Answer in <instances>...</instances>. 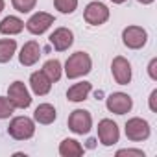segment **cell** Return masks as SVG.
I'll return each mask as SVG.
<instances>
[{
    "instance_id": "cell-1",
    "label": "cell",
    "mask_w": 157,
    "mask_h": 157,
    "mask_svg": "<svg viewBox=\"0 0 157 157\" xmlns=\"http://www.w3.org/2000/svg\"><path fill=\"white\" fill-rule=\"evenodd\" d=\"M91 68H93V61H91L89 54H85V52L72 54L65 63V74H67L68 80H76V78H82V76L89 74Z\"/></svg>"
},
{
    "instance_id": "cell-2",
    "label": "cell",
    "mask_w": 157,
    "mask_h": 157,
    "mask_svg": "<svg viewBox=\"0 0 157 157\" xmlns=\"http://www.w3.org/2000/svg\"><path fill=\"white\" fill-rule=\"evenodd\" d=\"M8 133L15 140H28L35 133V124L28 117H15L8 126Z\"/></svg>"
},
{
    "instance_id": "cell-3",
    "label": "cell",
    "mask_w": 157,
    "mask_h": 157,
    "mask_svg": "<svg viewBox=\"0 0 157 157\" xmlns=\"http://www.w3.org/2000/svg\"><path fill=\"white\" fill-rule=\"evenodd\" d=\"M93 128V117L85 109H76L68 117V129L74 131L76 135H85Z\"/></svg>"
},
{
    "instance_id": "cell-4",
    "label": "cell",
    "mask_w": 157,
    "mask_h": 157,
    "mask_svg": "<svg viewBox=\"0 0 157 157\" xmlns=\"http://www.w3.org/2000/svg\"><path fill=\"white\" fill-rule=\"evenodd\" d=\"M146 41H148V33H146V30L140 28V26H128V28H124V32H122V43H124L128 48H131V50L142 48V46L146 44Z\"/></svg>"
},
{
    "instance_id": "cell-5",
    "label": "cell",
    "mask_w": 157,
    "mask_h": 157,
    "mask_svg": "<svg viewBox=\"0 0 157 157\" xmlns=\"http://www.w3.org/2000/svg\"><path fill=\"white\" fill-rule=\"evenodd\" d=\"M126 137L133 142H139V140H146L150 137V124L144 120V118H129L126 122Z\"/></svg>"
},
{
    "instance_id": "cell-6",
    "label": "cell",
    "mask_w": 157,
    "mask_h": 157,
    "mask_svg": "<svg viewBox=\"0 0 157 157\" xmlns=\"http://www.w3.org/2000/svg\"><path fill=\"white\" fill-rule=\"evenodd\" d=\"M83 19L91 24V26H100L104 22H107L109 19V8L102 2H91L87 4L85 11H83Z\"/></svg>"
},
{
    "instance_id": "cell-7",
    "label": "cell",
    "mask_w": 157,
    "mask_h": 157,
    "mask_svg": "<svg viewBox=\"0 0 157 157\" xmlns=\"http://www.w3.org/2000/svg\"><path fill=\"white\" fill-rule=\"evenodd\" d=\"M8 98H10V102H11L15 107H19V109H26V107H30V104H32V96H30V93H28V89H26V85H24L22 82H13V83L10 85V89H8Z\"/></svg>"
},
{
    "instance_id": "cell-8",
    "label": "cell",
    "mask_w": 157,
    "mask_h": 157,
    "mask_svg": "<svg viewBox=\"0 0 157 157\" xmlns=\"http://www.w3.org/2000/svg\"><path fill=\"white\" fill-rule=\"evenodd\" d=\"M105 105H107V109H109L111 113H115V115H126V113L131 111L133 100H131V96L126 94V93H113V94L107 96Z\"/></svg>"
},
{
    "instance_id": "cell-9",
    "label": "cell",
    "mask_w": 157,
    "mask_h": 157,
    "mask_svg": "<svg viewBox=\"0 0 157 157\" xmlns=\"http://www.w3.org/2000/svg\"><path fill=\"white\" fill-rule=\"evenodd\" d=\"M98 139L104 146H113L118 142L120 139V131H118V126L109 120V118H104L98 122Z\"/></svg>"
},
{
    "instance_id": "cell-10",
    "label": "cell",
    "mask_w": 157,
    "mask_h": 157,
    "mask_svg": "<svg viewBox=\"0 0 157 157\" xmlns=\"http://www.w3.org/2000/svg\"><path fill=\"white\" fill-rule=\"evenodd\" d=\"M111 72H113V78L118 85H128L131 82V65L126 57L122 56H117L111 63Z\"/></svg>"
},
{
    "instance_id": "cell-11",
    "label": "cell",
    "mask_w": 157,
    "mask_h": 157,
    "mask_svg": "<svg viewBox=\"0 0 157 157\" xmlns=\"http://www.w3.org/2000/svg\"><path fill=\"white\" fill-rule=\"evenodd\" d=\"M52 24H54V15L44 13V11H39V13H35V15L30 17V21L26 22V30H28L30 33H33V35H41V33H44Z\"/></svg>"
},
{
    "instance_id": "cell-12",
    "label": "cell",
    "mask_w": 157,
    "mask_h": 157,
    "mask_svg": "<svg viewBox=\"0 0 157 157\" xmlns=\"http://www.w3.org/2000/svg\"><path fill=\"white\" fill-rule=\"evenodd\" d=\"M74 43V35L68 28H57L54 30V33L50 35V44L57 50V52H65L72 46Z\"/></svg>"
},
{
    "instance_id": "cell-13",
    "label": "cell",
    "mask_w": 157,
    "mask_h": 157,
    "mask_svg": "<svg viewBox=\"0 0 157 157\" xmlns=\"http://www.w3.org/2000/svg\"><path fill=\"white\" fill-rule=\"evenodd\" d=\"M39 57H41V46H39V43H37V41H28V43H24V46L21 48V54H19L21 65L32 67V65H35V63L39 61Z\"/></svg>"
},
{
    "instance_id": "cell-14",
    "label": "cell",
    "mask_w": 157,
    "mask_h": 157,
    "mask_svg": "<svg viewBox=\"0 0 157 157\" xmlns=\"http://www.w3.org/2000/svg\"><path fill=\"white\" fill-rule=\"evenodd\" d=\"M30 87H32V91H33L37 96H44V94L50 93L52 82L48 80V76H46L43 70H37V72H33V74L30 76Z\"/></svg>"
},
{
    "instance_id": "cell-15",
    "label": "cell",
    "mask_w": 157,
    "mask_h": 157,
    "mask_svg": "<svg viewBox=\"0 0 157 157\" xmlns=\"http://www.w3.org/2000/svg\"><path fill=\"white\" fill-rule=\"evenodd\" d=\"M24 30V22L19 19V17H6L2 19V22H0V33L2 35H17Z\"/></svg>"
},
{
    "instance_id": "cell-16",
    "label": "cell",
    "mask_w": 157,
    "mask_h": 157,
    "mask_svg": "<svg viewBox=\"0 0 157 157\" xmlns=\"http://www.w3.org/2000/svg\"><path fill=\"white\" fill-rule=\"evenodd\" d=\"M91 89H93V85H91L89 82L76 83V85H72V87L67 91V98H68L70 102H83V100L89 96Z\"/></svg>"
},
{
    "instance_id": "cell-17",
    "label": "cell",
    "mask_w": 157,
    "mask_h": 157,
    "mask_svg": "<svg viewBox=\"0 0 157 157\" xmlns=\"http://www.w3.org/2000/svg\"><path fill=\"white\" fill-rule=\"evenodd\" d=\"M59 153L63 157H80L83 155V146L74 139H65L59 144Z\"/></svg>"
},
{
    "instance_id": "cell-18",
    "label": "cell",
    "mask_w": 157,
    "mask_h": 157,
    "mask_svg": "<svg viewBox=\"0 0 157 157\" xmlns=\"http://www.w3.org/2000/svg\"><path fill=\"white\" fill-rule=\"evenodd\" d=\"M33 118L39 124H52L56 120V109H54V105H50V104L37 105L35 107V113H33Z\"/></svg>"
},
{
    "instance_id": "cell-19",
    "label": "cell",
    "mask_w": 157,
    "mask_h": 157,
    "mask_svg": "<svg viewBox=\"0 0 157 157\" xmlns=\"http://www.w3.org/2000/svg\"><path fill=\"white\" fill-rule=\"evenodd\" d=\"M17 50L15 39H0V63H8Z\"/></svg>"
},
{
    "instance_id": "cell-20",
    "label": "cell",
    "mask_w": 157,
    "mask_h": 157,
    "mask_svg": "<svg viewBox=\"0 0 157 157\" xmlns=\"http://www.w3.org/2000/svg\"><path fill=\"white\" fill-rule=\"evenodd\" d=\"M43 72L48 76V80L54 83V82H59L61 78V63L57 59H48L44 65H43Z\"/></svg>"
},
{
    "instance_id": "cell-21",
    "label": "cell",
    "mask_w": 157,
    "mask_h": 157,
    "mask_svg": "<svg viewBox=\"0 0 157 157\" xmlns=\"http://www.w3.org/2000/svg\"><path fill=\"white\" fill-rule=\"evenodd\" d=\"M54 6L59 13L63 15H68V13H74L76 8H78V0H54Z\"/></svg>"
},
{
    "instance_id": "cell-22",
    "label": "cell",
    "mask_w": 157,
    "mask_h": 157,
    "mask_svg": "<svg viewBox=\"0 0 157 157\" xmlns=\"http://www.w3.org/2000/svg\"><path fill=\"white\" fill-rule=\"evenodd\" d=\"M15 111V105L10 102L8 96H0V120H4V118H10Z\"/></svg>"
},
{
    "instance_id": "cell-23",
    "label": "cell",
    "mask_w": 157,
    "mask_h": 157,
    "mask_svg": "<svg viewBox=\"0 0 157 157\" xmlns=\"http://www.w3.org/2000/svg\"><path fill=\"white\" fill-rule=\"evenodd\" d=\"M11 4L19 13H30L35 8L37 0H11Z\"/></svg>"
},
{
    "instance_id": "cell-24",
    "label": "cell",
    "mask_w": 157,
    "mask_h": 157,
    "mask_svg": "<svg viewBox=\"0 0 157 157\" xmlns=\"http://www.w3.org/2000/svg\"><path fill=\"white\" fill-rule=\"evenodd\" d=\"M117 155H135V157H144V151L142 150H118Z\"/></svg>"
},
{
    "instance_id": "cell-25",
    "label": "cell",
    "mask_w": 157,
    "mask_h": 157,
    "mask_svg": "<svg viewBox=\"0 0 157 157\" xmlns=\"http://www.w3.org/2000/svg\"><path fill=\"white\" fill-rule=\"evenodd\" d=\"M155 68H157V59H151L150 65H148V74H150V78H151L153 82L157 80V70Z\"/></svg>"
},
{
    "instance_id": "cell-26",
    "label": "cell",
    "mask_w": 157,
    "mask_h": 157,
    "mask_svg": "<svg viewBox=\"0 0 157 157\" xmlns=\"http://www.w3.org/2000/svg\"><path fill=\"white\" fill-rule=\"evenodd\" d=\"M155 98H157V89L155 91H151V94H150V109L155 113L157 111V105H155Z\"/></svg>"
},
{
    "instance_id": "cell-27",
    "label": "cell",
    "mask_w": 157,
    "mask_h": 157,
    "mask_svg": "<svg viewBox=\"0 0 157 157\" xmlns=\"http://www.w3.org/2000/svg\"><path fill=\"white\" fill-rule=\"evenodd\" d=\"M139 2H140V4H151L153 0H139Z\"/></svg>"
},
{
    "instance_id": "cell-28",
    "label": "cell",
    "mask_w": 157,
    "mask_h": 157,
    "mask_svg": "<svg viewBox=\"0 0 157 157\" xmlns=\"http://www.w3.org/2000/svg\"><path fill=\"white\" fill-rule=\"evenodd\" d=\"M111 2H113V4H124L126 0H111Z\"/></svg>"
},
{
    "instance_id": "cell-29",
    "label": "cell",
    "mask_w": 157,
    "mask_h": 157,
    "mask_svg": "<svg viewBox=\"0 0 157 157\" xmlns=\"http://www.w3.org/2000/svg\"><path fill=\"white\" fill-rule=\"evenodd\" d=\"M2 10H4V0H0V13H2Z\"/></svg>"
}]
</instances>
